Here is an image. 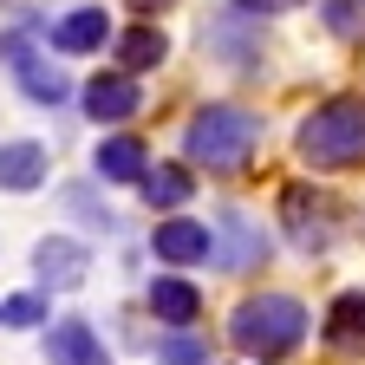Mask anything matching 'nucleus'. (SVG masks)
<instances>
[{
	"instance_id": "nucleus-1",
	"label": "nucleus",
	"mask_w": 365,
	"mask_h": 365,
	"mask_svg": "<svg viewBox=\"0 0 365 365\" xmlns=\"http://www.w3.org/2000/svg\"><path fill=\"white\" fill-rule=\"evenodd\" d=\"M294 150L313 170H352V163H365V98L346 91V98H327L319 111H307Z\"/></svg>"
},
{
	"instance_id": "nucleus-2",
	"label": "nucleus",
	"mask_w": 365,
	"mask_h": 365,
	"mask_svg": "<svg viewBox=\"0 0 365 365\" xmlns=\"http://www.w3.org/2000/svg\"><path fill=\"white\" fill-rule=\"evenodd\" d=\"M228 339H235L248 359L274 365V359L300 352V339H307V307H300L294 294H255V300L235 307V319H228Z\"/></svg>"
},
{
	"instance_id": "nucleus-3",
	"label": "nucleus",
	"mask_w": 365,
	"mask_h": 365,
	"mask_svg": "<svg viewBox=\"0 0 365 365\" xmlns=\"http://www.w3.org/2000/svg\"><path fill=\"white\" fill-rule=\"evenodd\" d=\"M255 144H261V118L242 105H202L182 130V150L202 170H242L255 157Z\"/></svg>"
},
{
	"instance_id": "nucleus-4",
	"label": "nucleus",
	"mask_w": 365,
	"mask_h": 365,
	"mask_svg": "<svg viewBox=\"0 0 365 365\" xmlns=\"http://www.w3.org/2000/svg\"><path fill=\"white\" fill-rule=\"evenodd\" d=\"M0 59H7V72L20 78V91H26L33 105H66V98H72V78H66V72L46 59L39 46H33V33H26V26L0 33Z\"/></svg>"
},
{
	"instance_id": "nucleus-5",
	"label": "nucleus",
	"mask_w": 365,
	"mask_h": 365,
	"mask_svg": "<svg viewBox=\"0 0 365 365\" xmlns=\"http://www.w3.org/2000/svg\"><path fill=\"white\" fill-rule=\"evenodd\" d=\"M255 261H267V235H261V222L242 215V209H222V215H215V267L248 274Z\"/></svg>"
},
{
	"instance_id": "nucleus-6",
	"label": "nucleus",
	"mask_w": 365,
	"mask_h": 365,
	"mask_svg": "<svg viewBox=\"0 0 365 365\" xmlns=\"http://www.w3.org/2000/svg\"><path fill=\"white\" fill-rule=\"evenodd\" d=\"M33 274H39V287L72 294V287H85V274H91V248L72 242V235H46L33 248Z\"/></svg>"
},
{
	"instance_id": "nucleus-7",
	"label": "nucleus",
	"mask_w": 365,
	"mask_h": 365,
	"mask_svg": "<svg viewBox=\"0 0 365 365\" xmlns=\"http://www.w3.org/2000/svg\"><path fill=\"white\" fill-rule=\"evenodd\" d=\"M281 215H287V235H294L307 255L333 242V202L319 196V190H307V182H294V190L281 196Z\"/></svg>"
},
{
	"instance_id": "nucleus-8",
	"label": "nucleus",
	"mask_w": 365,
	"mask_h": 365,
	"mask_svg": "<svg viewBox=\"0 0 365 365\" xmlns=\"http://www.w3.org/2000/svg\"><path fill=\"white\" fill-rule=\"evenodd\" d=\"M150 248H157V261H170V267H196V261H209V255H215V235H209V222L170 215V222H157Z\"/></svg>"
},
{
	"instance_id": "nucleus-9",
	"label": "nucleus",
	"mask_w": 365,
	"mask_h": 365,
	"mask_svg": "<svg viewBox=\"0 0 365 365\" xmlns=\"http://www.w3.org/2000/svg\"><path fill=\"white\" fill-rule=\"evenodd\" d=\"M137 105H144V91H137L130 72H98L85 85V118H98V124H124Z\"/></svg>"
},
{
	"instance_id": "nucleus-10",
	"label": "nucleus",
	"mask_w": 365,
	"mask_h": 365,
	"mask_svg": "<svg viewBox=\"0 0 365 365\" xmlns=\"http://www.w3.org/2000/svg\"><path fill=\"white\" fill-rule=\"evenodd\" d=\"M202 46H209L222 66H255L261 59V26H248L242 14H215L202 26Z\"/></svg>"
},
{
	"instance_id": "nucleus-11",
	"label": "nucleus",
	"mask_w": 365,
	"mask_h": 365,
	"mask_svg": "<svg viewBox=\"0 0 365 365\" xmlns=\"http://www.w3.org/2000/svg\"><path fill=\"white\" fill-rule=\"evenodd\" d=\"M46 170H53L46 144H33V137H14V144H0V190H7V196L39 190V182H46Z\"/></svg>"
},
{
	"instance_id": "nucleus-12",
	"label": "nucleus",
	"mask_w": 365,
	"mask_h": 365,
	"mask_svg": "<svg viewBox=\"0 0 365 365\" xmlns=\"http://www.w3.org/2000/svg\"><path fill=\"white\" fill-rule=\"evenodd\" d=\"M46 359H53V365H111L105 339L91 333L85 319H59V327L46 333Z\"/></svg>"
},
{
	"instance_id": "nucleus-13",
	"label": "nucleus",
	"mask_w": 365,
	"mask_h": 365,
	"mask_svg": "<svg viewBox=\"0 0 365 365\" xmlns=\"http://www.w3.org/2000/svg\"><path fill=\"white\" fill-rule=\"evenodd\" d=\"M91 170H98L105 182H144L150 150H144V137H105L98 157H91Z\"/></svg>"
},
{
	"instance_id": "nucleus-14",
	"label": "nucleus",
	"mask_w": 365,
	"mask_h": 365,
	"mask_svg": "<svg viewBox=\"0 0 365 365\" xmlns=\"http://www.w3.org/2000/svg\"><path fill=\"white\" fill-rule=\"evenodd\" d=\"M327 346L365 359V294H339L333 300V313H327Z\"/></svg>"
},
{
	"instance_id": "nucleus-15",
	"label": "nucleus",
	"mask_w": 365,
	"mask_h": 365,
	"mask_svg": "<svg viewBox=\"0 0 365 365\" xmlns=\"http://www.w3.org/2000/svg\"><path fill=\"white\" fill-rule=\"evenodd\" d=\"M105 39H111L105 7H78V14H66V20L53 26V46H59V53H98Z\"/></svg>"
},
{
	"instance_id": "nucleus-16",
	"label": "nucleus",
	"mask_w": 365,
	"mask_h": 365,
	"mask_svg": "<svg viewBox=\"0 0 365 365\" xmlns=\"http://www.w3.org/2000/svg\"><path fill=\"white\" fill-rule=\"evenodd\" d=\"M150 313L163 319V327H190V319L202 313V294L190 287V281H176V274H163V281H150Z\"/></svg>"
},
{
	"instance_id": "nucleus-17",
	"label": "nucleus",
	"mask_w": 365,
	"mask_h": 365,
	"mask_svg": "<svg viewBox=\"0 0 365 365\" xmlns=\"http://www.w3.org/2000/svg\"><path fill=\"white\" fill-rule=\"evenodd\" d=\"M190 196H196L190 163H157V170H144V202L150 209H182Z\"/></svg>"
},
{
	"instance_id": "nucleus-18",
	"label": "nucleus",
	"mask_w": 365,
	"mask_h": 365,
	"mask_svg": "<svg viewBox=\"0 0 365 365\" xmlns=\"http://www.w3.org/2000/svg\"><path fill=\"white\" fill-rule=\"evenodd\" d=\"M163 53H170V39H163L157 26H130V33H118V66H124V72H157Z\"/></svg>"
},
{
	"instance_id": "nucleus-19",
	"label": "nucleus",
	"mask_w": 365,
	"mask_h": 365,
	"mask_svg": "<svg viewBox=\"0 0 365 365\" xmlns=\"http://www.w3.org/2000/svg\"><path fill=\"white\" fill-rule=\"evenodd\" d=\"M157 365H209V346L196 333H170V339H157Z\"/></svg>"
},
{
	"instance_id": "nucleus-20",
	"label": "nucleus",
	"mask_w": 365,
	"mask_h": 365,
	"mask_svg": "<svg viewBox=\"0 0 365 365\" xmlns=\"http://www.w3.org/2000/svg\"><path fill=\"white\" fill-rule=\"evenodd\" d=\"M39 319H46V300L39 294H7V300H0V327H39Z\"/></svg>"
},
{
	"instance_id": "nucleus-21",
	"label": "nucleus",
	"mask_w": 365,
	"mask_h": 365,
	"mask_svg": "<svg viewBox=\"0 0 365 365\" xmlns=\"http://www.w3.org/2000/svg\"><path fill=\"white\" fill-rule=\"evenodd\" d=\"M66 209H72L78 222H91V228H105V235L118 228V215H111L105 202H91V190H85V182H72V190H66Z\"/></svg>"
},
{
	"instance_id": "nucleus-22",
	"label": "nucleus",
	"mask_w": 365,
	"mask_h": 365,
	"mask_svg": "<svg viewBox=\"0 0 365 365\" xmlns=\"http://www.w3.org/2000/svg\"><path fill=\"white\" fill-rule=\"evenodd\" d=\"M327 26L339 39H359L365 33V0H327Z\"/></svg>"
},
{
	"instance_id": "nucleus-23",
	"label": "nucleus",
	"mask_w": 365,
	"mask_h": 365,
	"mask_svg": "<svg viewBox=\"0 0 365 365\" xmlns=\"http://www.w3.org/2000/svg\"><path fill=\"white\" fill-rule=\"evenodd\" d=\"M242 14H287V7H307V0H235Z\"/></svg>"
},
{
	"instance_id": "nucleus-24",
	"label": "nucleus",
	"mask_w": 365,
	"mask_h": 365,
	"mask_svg": "<svg viewBox=\"0 0 365 365\" xmlns=\"http://www.w3.org/2000/svg\"><path fill=\"white\" fill-rule=\"evenodd\" d=\"M130 7H137V14H163L170 0H130Z\"/></svg>"
}]
</instances>
